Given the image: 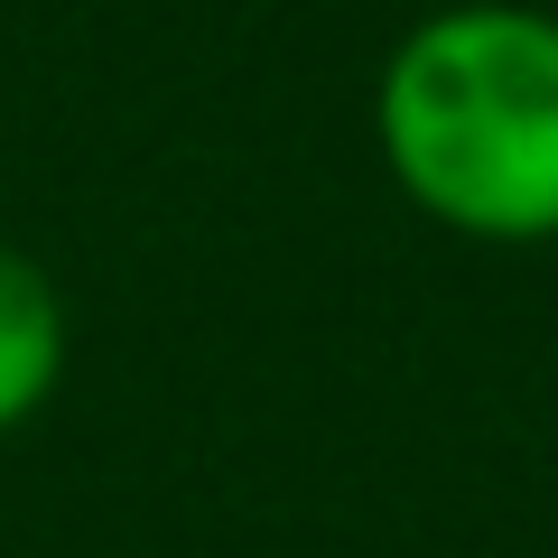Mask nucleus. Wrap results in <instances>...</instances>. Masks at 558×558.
Masks as SVG:
<instances>
[{
	"mask_svg": "<svg viewBox=\"0 0 558 558\" xmlns=\"http://www.w3.org/2000/svg\"><path fill=\"white\" fill-rule=\"evenodd\" d=\"M391 186L465 242H558V10L457 0L381 57Z\"/></svg>",
	"mask_w": 558,
	"mask_h": 558,
	"instance_id": "1",
	"label": "nucleus"
},
{
	"mask_svg": "<svg viewBox=\"0 0 558 558\" xmlns=\"http://www.w3.org/2000/svg\"><path fill=\"white\" fill-rule=\"evenodd\" d=\"M65 381V299L28 252L0 242V438L57 400Z\"/></svg>",
	"mask_w": 558,
	"mask_h": 558,
	"instance_id": "2",
	"label": "nucleus"
}]
</instances>
